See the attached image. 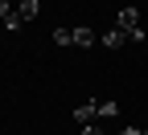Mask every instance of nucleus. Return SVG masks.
<instances>
[{
	"instance_id": "nucleus-1",
	"label": "nucleus",
	"mask_w": 148,
	"mask_h": 135,
	"mask_svg": "<svg viewBox=\"0 0 148 135\" xmlns=\"http://www.w3.org/2000/svg\"><path fill=\"white\" fill-rule=\"evenodd\" d=\"M115 29H123L127 33V41H144V25H140V12H136V4H123L119 8V16H115Z\"/></svg>"
},
{
	"instance_id": "nucleus-2",
	"label": "nucleus",
	"mask_w": 148,
	"mask_h": 135,
	"mask_svg": "<svg viewBox=\"0 0 148 135\" xmlns=\"http://www.w3.org/2000/svg\"><path fill=\"white\" fill-rule=\"evenodd\" d=\"M0 21H4V29H8V33H16V29L25 25L21 16H16V4H12V0H0Z\"/></svg>"
},
{
	"instance_id": "nucleus-3",
	"label": "nucleus",
	"mask_w": 148,
	"mask_h": 135,
	"mask_svg": "<svg viewBox=\"0 0 148 135\" xmlns=\"http://www.w3.org/2000/svg\"><path fill=\"white\" fill-rule=\"evenodd\" d=\"M74 123H99V102H82V107H74Z\"/></svg>"
},
{
	"instance_id": "nucleus-4",
	"label": "nucleus",
	"mask_w": 148,
	"mask_h": 135,
	"mask_svg": "<svg viewBox=\"0 0 148 135\" xmlns=\"http://www.w3.org/2000/svg\"><path fill=\"white\" fill-rule=\"evenodd\" d=\"M37 12H41V0H16V16L21 21H33Z\"/></svg>"
},
{
	"instance_id": "nucleus-5",
	"label": "nucleus",
	"mask_w": 148,
	"mask_h": 135,
	"mask_svg": "<svg viewBox=\"0 0 148 135\" xmlns=\"http://www.w3.org/2000/svg\"><path fill=\"white\" fill-rule=\"evenodd\" d=\"M123 41H127V33H123V29H107V33H103V45H107V49H119Z\"/></svg>"
},
{
	"instance_id": "nucleus-6",
	"label": "nucleus",
	"mask_w": 148,
	"mask_h": 135,
	"mask_svg": "<svg viewBox=\"0 0 148 135\" xmlns=\"http://www.w3.org/2000/svg\"><path fill=\"white\" fill-rule=\"evenodd\" d=\"M90 41H95V33H90L86 25H82V29H74V45H78V49H90Z\"/></svg>"
},
{
	"instance_id": "nucleus-7",
	"label": "nucleus",
	"mask_w": 148,
	"mask_h": 135,
	"mask_svg": "<svg viewBox=\"0 0 148 135\" xmlns=\"http://www.w3.org/2000/svg\"><path fill=\"white\" fill-rule=\"evenodd\" d=\"M53 41L58 45H74V29H53Z\"/></svg>"
},
{
	"instance_id": "nucleus-8",
	"label": "nucleus",
	"mask_w": 148,
	"mask_h": 135,
	"mask_svg": "<svg viewBox=\"0 0 148 135\" xmlns=\"http://www.w3.org/2000/svg\"><path fill=\"white\" fill-rule=\"evenodd\" d=\"M119 115V102H99V119H115Z\"/></svg>"
},
{
	"instance_id": "nucleus-9",
	"label": "nucleus",
	"mask_w": 148,
	"mask_h": 135,
	"mask_svg": "<svg viewBox=\"0 0 148 135\" xmlns=\"http://www.w3.org/2000/svg\"><path fill=\"white\" fill-rule=\"evenodd\" d=\"M82 135H107V131H103L99 123H86V127H82Z\"/></svg>"
},
{
	"instance_id": "nucleus-10",
	"label": "nucleus",
	"mask_w": 148,
	"mask_h": 135,
	"mask_svg": "<svg viewBox=\"0 0 148 135\" xmlns=\"http://www.w3.org/2000/svg\"><path fill=\"white\" fill-rule=\"evenodd\" d=\"M119 135H148V131H140V127H123Z\"/></svg>"
}]
</instances>
